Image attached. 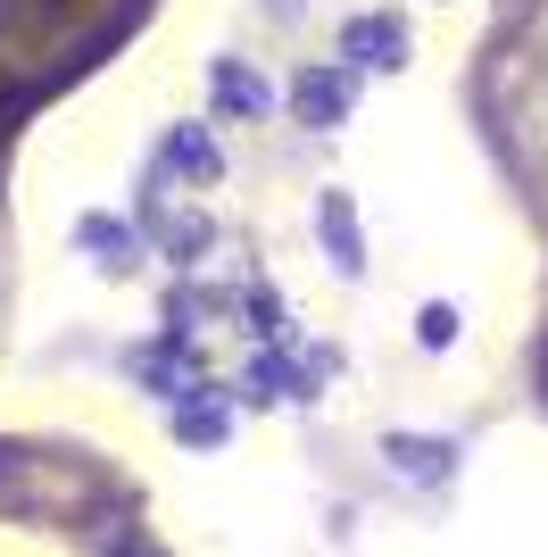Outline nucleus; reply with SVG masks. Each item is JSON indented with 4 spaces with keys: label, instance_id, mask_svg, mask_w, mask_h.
<instances>
[{
    "label": "nucleus",
    "instance_id": "obj_1",
    "mask_svg": "<svg viewBox=\"0 0 548 557\" xmlns=\"http://www.w3.org/2000/svg\"><path fill=\"white\" fill-rule=\"evenodd\" d=\"M316 242H324V258H333L341 283L365 275V233H358V200L349 191H316Z\"/></svg>",
    "mask_w": 548,
    "mask_h": 557
},
{
    "label": "nucleus",
    "instance_id": "obj_2",
    "mask_svg": "<svg viewBox=\"0 0 548 557\" xmlns=\"http://www.w3.org/2000/svg\"><path fill=\"white\" fill-rule=\"evenodd\" d=\"M383 458H390V474L415 483V491H440L457 474V442H440V433H383Z\"/></svg>",
    "mask_w": 548,
    "mask_h": 557
},
{
    "label": "nucleus",
    "instance_id": "obj_3",
    "mask_svg": "<svg viewBox=\"0 0 548 557\" xmlns=\"http://www.w3.org/2000/svg\"><path fill=\"white\" fill-rule=\"evenodd\" d=\"M341 59L349 67H408V25L390 9H365V17L341 25Z\"/></svg>",
    "mask_w": 548,
    "mask_h": 557
},
{
    "label": "nucleus",
    "instance_id": "obj_4",
    "mask_svg": "<svg viewBox=\"0 0 548 557\" xmlns=\"http://www.w3.org/2000/svg\"><path fill=\"white\" fill-rule=\"evenodd\" d=\"M125 367H134L159 399H183V392H191V367H200V358H191V333H159V342L125 349Z\"/></svg>",
    "mask_w": 548,
    "mask_h": 557
},
{
    "label": "nucleus",
    "instance_id": "obj_5",
    "mask_svg": "<svg viewBox=\"0 0 548 557\" xmlns=\"http://www.w3.org/2000/svg\"><path fill=\"white\" fill-rule=\"evenodd\" d=\"M291 116H299V125H316V134H324V125H341V116H349V67H299L291 75Z\"/></svg>",
    "mask_w": 548,
    "mask_h": 557
},
{
    "label": "nucleus",
    "instance_id": "obj_6",
    "mask_svg": "<svg viewBox=\"0 0 548 557\" xmlns=\"http://www.w3.org/2000/svg\"><path fill=\"white\" fill-rule=\"evenodd\" d=\"M233 433V408H225V392L216 383H191V392L175 399V442H191V449H216Z\"/></svg>",
    "mask_w": 548,
    "mask_h": 557
},
{
    "label": "nucleus",
    "instance_id": "obj_7",
    "mask_svg": "<svg viewBox=\"0 0 548 557\" xmlns=\"http://www.w3.org/2000/svg\"><path fill=\"white\" fill-rule=\"evenodd\" d=\"M208 92H216L225 116H266L274 109V84L250 67V59H216V67H208Z\"/></svg>",
    "mask_w": 548,
    "mask_h": 557
},
{
    "label": "nucleus",
    "instance_id": "obj_8",
    "mask_svg": "<svg viewBox=\"0 0 548 557\" xmlns=\"http://www.w3.org/2000/svg\"><path fill=\"white\" fill-rule=\"evenodd\" d=\"M75 242L91 250V267H100V275H134V267H141V225H116V216H84V225H75Z\"/></svg>",
    "mask_w": 548,
    "mask_h": 557
},
{
    "label": "nucleus",
    "instance_id": "obj_9",
    "mask_svg": "<svg viewBox=\"0 0 548 557\" xmlns=\"http://www.w3.org/2000/svg\"><path fill=\"white\" fill-rule=\"evenodd\" d=\"M166 166H183L191 184H216V175H225V150L208 141V125H175V134H166Z\"/></svg>",
    "mask_w": 548,
    "mask_h": 557
},
{
    "label": "nucleus",
    "instance_id": "obj_10",
    "mask_svg": "<svg viewBox=\"0 0 548 557\" xmlns=\"http://www.w3.org/2000/svg\"><path fill=\"white\" fill-rule=\"evenodd\" d=\"M241 399H258V408H274V399H308L299 392V374L283 349H266V358H250V374H241Z\"/></svg>",
    "mask_w": 548,
    "mask_h": 557
},
{
    "label": "nucleus",
    "instance_id": "obj_11",
    "mask_svg": "<svg viewBox=\"0 0 548 557\" xmlns=\"http://www.w3.org/2000/svg\"><path fill=\"white\" fill-rule=\"evenodd\" d=\"M141 216L159 225V242H166V258H175V267H191V258L208 250V216H166L159 200H141Z\"/></svg>",
    "mask_w": 548,
    "mask_h": 557
},
{
    "label": "nucleus",
    "instance_id": "obj_12",
    "mask_svg": "<svg viewBox=\"0 0 548 557\" xmlns=\"http://www.w3.org/2000/svg\"><path fill=\"white\" fill-rule=\"evenodd\" d=\"M457 333H465V317H457L449 300H424V317H415V342H424V349H457Z\"/></svg>",
    "mask_w": 548,
    "mask_h": 557
},
{
    "label": "nucleus",
    "instance_id": "obj_13",
    "mask_svg": "<svg viewBox=\"0 0 548 557\" xmlns=\"http://www.w3.org/2000/svg\"><path fill=\"white\" fill-rule=\"evenodd\" d=\"M250 333H258V342H283V300H274V292H266V283H258V292H250Z\"/></svg>",
    "mask_w": 548,
    "mask_h": 557
},
{
    "label": "nucleus",
    "instance_id": "obj_14",
    "mask_svg": "<svg viewBox=\"0 0 548 557\" xmlns=\"http://www.w3.org/2000/svg\"><path fill=\"white\" fill-rule=\"evenodd\" d=\"M100 557H166V549H150V541H141L134 524H125V533H116V541H109V549H100Z\"/></svg>",
    "mask_w": 548,
    "mask_h": 557
},
{
    "label": "nucleus",
    "instance_id": "obj_15",
    "mask_svg": "<svg viewBox=\"0 0 548 557\" xmlns=\"http://www.w3.org/2000/svg\"><path fill=\"white\" fill-rule=\"evenodd\" d=\"M540 392H548V342H540Z\"/></svg>",
    "mask_w": 548,
    "mask_h": 557
}]
</instances>
